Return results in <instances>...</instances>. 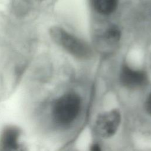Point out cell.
Segmentation results:
<instances>
[{
  "label": "cell",
  "instance_id": "obj_1",
  "mask_svg": "<svg viewBox=\"0 0 151 151\" xmlns=\"http://www.w3.org/2000/svg\"><path fill=\"white\" fill-rule=\"evenodd\" d=\"M49 34L57 45L73 57L86 60L92 56V50L90 45L64 28L58 25L52 26L50 28Z\"/></svg>",
  "mask_w": 151,
  "mask_h": 151
},
{
  "label": "cell",
  "instance_id": "obj_2",
  "mask_svg": "<svg viewBox=\"0 0 151 151\" xmlns=\"http://www.w3.org/2000/svg\"><path fill=\"white\" fill-rule=\"evenodd\" d=\"M81 107V100L74 93H66L57 98L50 110L51 122L60 127L71 124L77 117Z\"/></svg>",
  "mask_w": 151,
  "mask_h": 151
},
{
  "label": "cell",
  "instance_id": "obj_3",
  "mask_svg": "<svg viewBox=\"0 0 151 151\" xmlns=\"http://www.w3.org/2000/svg\"><path fill=\"white\" fill-rule=\"evenodd\" d=\"M121 121L119 111L112 110L100 114L96 119L95 129L97 133L104 138L113 136L117 132Z\"/></svg>",
  "mask_w": 151,
  "mask_h": 151
},
{
  "label": "cell",
  "instance_id": "obj_4",
  "mask_svg": "<svg viewBox=\"0 0 151 151\" xmlns=\"http://www.w3.org/2000/svg\"><path fill=\"white\" fill-rule=\"evenodd\" d=\"M22 131L13 124L5 126L0 132V151H17L22 147Z\"/></svg>",
  "mask_w": 151,
  "mask_h": 151
},
{
  "label": "cell",
  "instance_id": "obj_5",
  "mask_svg": "<svg viewBox=\"0 0 151 151\" xmlns=\"http://www.w3.org/2000/svg\"><path fill=\"white\" fill-rule=\"evenodd\" d=\"M119 78L122 85L133 89L145 86L148 80L147 74L144 70L134 68L125 63L121 66Z\"/></svg>",
  "mask_w": 151,
  "mask_h": 151
},
{
  "label": "cell",
  "instance_id": "obj_6",
  "mask_svg": "<svg viewBox=\"0 0 151 151\" xmlns=\"http://www.w3.org/2000/svg\"><path fill=\"white\" fill-rule=\"evenodd\" d=\"M91 7L97 14L107 16L116 10L119 0H90Z\"/></svg>",
  "mask_w": 151,
  "mask_h": 151
},
{
  "label": "cell",
  "instance_id": "obj_7",
  "mask_svg": "<svg viewBox=\"0 0 151 151\" xmlns=\"http://www.w3.org/2000/svg\"><path fill=\"white\" fill-rule=\"evenodd\" d=\"M101 40L109 45H114L121 38V30L114 24L108 25L101 34Z\"/></svg>",
  "mask_w": 151,
  "mask_h": 151
},
{
  "label": "cell",
  "instance_id": "obj_8",
  "mask_svg": "<svg viewBox=\"0 0 151 151\" xmlns=\"http://www.w3.org/2000/svg\"><path fill=\"white\" fill-rule=\"evenodd\" d=\"M146 109L149 114L151 115V93L147 97L146 101Z\"/></svg>",
  "mask_w": 151,
  "mask_h": 151
},
{
  "label": "cell",
  "instance_id": "obj_9",
  "mask_svg": "<svg viewBox=\"0 0 151 151\" xmlns=\"http://www.w3.org/2000/svg\"><path fill=\"white\" fill-rule=\"evenodd\" d=\"M90 151H101V149L99 144L94 143L90 147Z\"/></svg>",
  "mask_w": 151,
  "mask_h": 151
}]
</instances>
